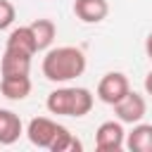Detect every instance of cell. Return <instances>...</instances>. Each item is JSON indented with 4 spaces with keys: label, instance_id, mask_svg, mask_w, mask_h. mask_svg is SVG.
<instances>
[{
    "label": "cell",
    "instance_id": "1",
    "mask_svg": "<svg viewBox=\"0 0 152 152\" xmlns=\"http://www.w3.org/2000/svg\"><path fill=\"white\" fill-rule=\"evenodd\" d=\"M86 52L76 45H59L45 52L43 57V76L52 83H69L86 71Z\"/></svg>",
    "mask_w": 152,
    "mask_h": 152
},
{
    "label": "cell",
    "instance_id": "2",
    "mask_svg": "<svg viewBox=\"0 0 152 152\" xmlns=\"http://www.w3.org/2000/svg\"><path fill=\"white\" fill-rule=\"evenodd\" d=\"M93 93L88 88H76V86H64V88H57L48 95L45 100V107L50 114H57V116H74V119H81L86 114H90L93 109Z\"/></svg>",
    "mask_w": 152,
    "mask_h": 152
},
{
    "label": "cell",
    "instance_id": "3",
    "mask_svg": "<svg viewBox=\"0 0 152 152\" xmlns=\"http://www.w3.org/2000/svg\"><path fill=\"white\" fill-rule=\"evenodd\" d=\"M112 107H114V114H116V119H119L121 124H138V121H142V116H145V112H147L145 97H142L140 93H135V90H128V93H126L119 102H114Z\"/></svg>",
    "mask_w": 152,
    "mask_h": 152
},
{
    "label": "cell",
    "instance_id": "4",
    "mask_svg": "<svg viewBox=\"0 0 152 152\" xmlns=\"http://www.w3.org/2000/svg\"><path fill=\"white\" fill-rule=\"evenodd\" d=\"M128 90H131V83H128L126 74H121V71H107L97 83V97L104 104L119 102Z\"/></svg>",
    "mask_w": 152,
    "mask_h": 152
},
{
    "label": "cell",
    "instance_id": "5",
    "mask_svg": "<svg viewBox=\"0 0 152 152\" xmlns=\"http://www.w3.org/2000/svg\"><path fill=\"white\" fill-rule=\"evenodd\" d=\"M59 126H62V124L52 121L50 116H33V119L28 121V126H26V138H28L31 145L43 147V150H50V145H52Z\"/></svg>",
    "mask_w": 152,
    "mask_h": 152
},
{
    "label": "cell",
    "instance_id": "6",
    "mask_svg": "<svg viewBox=\"0 0 152 152\" xmlns=\"http://www.w3.org/2000/svg\"><path fill=\"white\" fill-rule=\"evenodd\" d=\"M124 140H126V131H124V124L116 119V121H102L95 131V147L100 152H119L124 147Z\"/></svg>",
    "mask_w": 152,
    "mask_h": 152
},
{
    "label": "cell",
    "instance_id": "7",
    "mask_svg": "<svg viewBox=\"0 0 152 152\" xmlns=\"http://www.w3.org/2000/svg\"><path fill=\"white\" fill-rule=\"evenodd\" d=\"M31 57L21 50L5 48L0 59V76H28L31 74Z\"/></svg>",
    "mask_w": 152,
    "mask_h": 152
},
{
    "label": "cell",
    "instance_id": "8",
    "mask_svg": "<svg viewBox=\"0 0 152 152\" xmlns=\"http://www.w3.org/2000/svg\"><path fill=\"white\" fill-rule=\"evenodd\" d=\"M74 14L83 24H100L109 14L107 0H74Z\"/></svg>",
    "mask_w": 152,
    "mask_h": 152
},
{
    "label": "cell",
    "instance_id": "9",
    "mask_svg": "<svg viewBox=\"0 0 152 152\" xmlns=\"http://www.w3.org/2000/svg\"><path fill=\"white\" fill-rule=\"evenodd\" d=\"M21 133H24L21 119L12 109H2L0 107V145H14Z\"/></svg>",
    "mask_w": 152,
    "mask_h": 152
},
{
    "label": "cell",
    "instance_id": "10",
    "mask_svg": "<svg viewBox=\"0 0 152 152\" xmlns=\"http://www.w3.org/2000/svg\"><path fill=\"white\" fill-rule=\"evenodd\" d=\"M124 147L131 152H152V124H135L131 133H126Z\"/></svg>",
    "mask_w": 152,
    "mask_h": 152
},
{
    "label": "cell",
    "instance_id": "11",
    "mask_svg": "<svg viewBox=\"0 0 152 152\" xmlns=\"http://www.w3.org/2000/svg\"><path fill=\"white\" fill-rule=\"evenodd\" d=\"M0 93L7 100H24L31 93V78L28 76H2L0 78Z\"/></svg>",
    "mask_w": 152,
    "mask_h": 152
},
{
    "label": "cell",
    "instance_id": "12",
    "mask_svg": "<svg viewBox=\"0 0 152 152\" xmlns=\"http://www.w3.org/2000/svg\"><path fill=\"white\" fill-rule=\"evenodd\" d=\"M5 48L21 50V52H26V55H36L38 50H36V38H33V33H31V26H17V28H12L10 36H7Z\"/></svg>",
    "mask_w": 152,
    "mask_h": 152
},
{
    "label": "cell",
    "instance_id": "13",
    "mask_svg": "<svg viewBox=\"0 0 152 152\" xmlns=\"http://www.w3.org/2000/svg\"><path fill=\"white\" fill-rule=\"evenodd\" d=\"M28 26H31V33H33V38H36V50H38V52H40V50H48V48L52 45L55 36H57L55 21H50V19H36V21H31Z\"/></svg>",
    "mask_w": 152,
    "mask_h": 152
},
{
    "label": "cell",
    "instance_id": "14",
    "mask_svg": "<svg viewBox=\"0 0 152 152\" xmlns=\"http://www.w3.org/2000/svg\"><path fill=\"white\" fill-rule=\"evenodd\" d=\"M81 150H83L81 140L66 126H59V131H57V135L50 145V152H81Z\"/></svg>",
    "mask_w": 152,
    "mask_h": 152
},
{
    "label": "cell",
    "instance_id": "15",
    "mask_svg": "<svg viewBox=\"0 0 152 152\" xmlns=\"http://www.w3.org/2000/svg\"><path fill=\"white\" fill-rule=\"evenodd\" d=\"M14 19H17L14 5H12L10 0H0V31L10 28V26L14 24Z\"/></svg>",
    "mask_w": 152,
    "mask_h": 152
},
{
    "label": "cell",
    "instance_id": "16",
    "mask_svg": "<svg viewBox=\"0 0 152 152\" xmlns=\"http://www.w3.org/2000/svg\"><path fill=\"white\" fill-rule=\"evenodd\" d=\"M145 55L150 57V62H152V33L145 38Z\"/></svg>",
    "mask_w": 152,
    "mask_h": 152
},
{
    "label": "cell",
    "instance_id": "17",
    "mask_svg": "<svg viewBox=\"0 0 152 152\" xmlns=\"http://www.w3.org/2000/svg\"><path fill=\"white\" fill-rule=\"evenodd\" d=\"M145 93H147V95H152V71L145 76Z\"/></svg>",
    "mask_w": 152,
    "mask_h": 152
}]
</instances>
